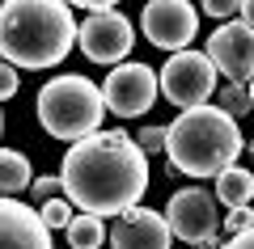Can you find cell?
<instances>
[{"label": "cell", "instance_id": "83f0119b", "mask_svg": "<svg viewBox=\"0 0 254 249\" xmlns=\"http://www.w3.org/2000/svg\"><path fill=\"white\" fill-rule=\"evenodd\" d=\"M246 152H250V156H254V140H250V148H246Z\"/></svg>", "mask_w": 254, "mask_h": 249}, {"label": "cell", "instance_id": "44dd1931", "mask_svg": "<svg viewBox=\"0 0 254 249\" xmlns=\"http://www.w3.org/2000/svg\"><path fill=\"white\" fill-rule=\"evenodd\" d=\"M242 0H203V13L208 17H237Z\"/></svg>", "mask_w": 254, "mask_h": 249}, {"label": "cell", "instance_id": "9c48e42d", "mask_svg": "<svg viewBox=\"0 0 254 249\" xmlns=\"http://www.w3.org/2000/svg\"><path fill=\"white\" fill-rule=\"evenodd\" d=\"M140 30L161 51H187V43L199 34V13L187 0H148L140 13Z\"/></svg>", "mask_w": 254, "mask_h": 249}, {"label": "cell", "instance_id": "2e32d148", "mask_svg": "<svg viewBox=\"0 0 254 249\" xmlns=\"http://www.w3.org/2000/svg\"><path fill=\"white\" fill-rule=\"evenodd\" d=\"M216 101H220L216 110H225L229 118H242V114H250V110H254V106H250V93H246L242 80H225V85L216 89Z\"/></svg>", "mask_w": 254, "mask_h": 249}, {"label": "cell", "instance_id": "484cf974", "mask_svg": "<svg viewBox=\"0 0 254 249\" xmlns=\"http://www.w3.org/2000/svg\"><path fill=\"white\" fill-rule=\"evenodd\" d=\"M195 249H225V245H220L216 237H208V241H199V245H195Z\"/></svg>", "mask_w": 254, "mask_h": 249}, {"label": "cell", "instance_id": "277c9868", "mask_svg": "<svg viewBox=\"0 0 254 249\" xmlns=\"http://www.w3.org/2000/svg\"><path fill=\"white\" fill-rule=\"evenodd\" d=\"M102 93L89 76L81 72H68V76H55L47 80L43 89H38V123H43L47 135L55 140H85L102 127Z\"/></svg>", "mask_w": 254, "mask_h": 249}, {"label": "cell", "instance_id": "8992f818", "mask_svg": "<svg viewBox=\"0 0 254 249\" xmlns=\"http://www.w3.org/2000/svg\"><path fill=\"white\" fill-rule=\"evenodd\" d=\"M102 93V106H110V114H123V118H140L153 110L157 101V72L148 63H115L110 76L98 85Z\"/></svg>", "mask_w": 254, "mask_h": 249}, {"label": "cell", "instance_id": "9a60e30c", "mask_svg": "<svg viewBox=\"0 0 254 249\" xmlns=\"http://www.w3.org/2000/svg\"><path fill=\"white\" fill-rule=\"evenodd\" d=\"M64 237H68V249H98L106 241V224L102 215H72L64 224Z\"/></svg>", "mask_w": 254, "mask_h": 249}, {"label": "cell", "instance_id": "ffe728a7", "mask_svg": "<svg viewBox=\"0 0 254 249\" xmlns=\"http://www.w3.org/2000/svg\"><path fill=\"white\" fill-rule=\"evenodd\" d=\"M30 190H34L38 203H47V199H60V178H30Z\"/></svg>", "mask_w": 254, "mask_h": 249}, {"label": "cell", "instance_id": "3957f363", "mask_svg": "<svg viewBox=\"0 0 254 249\" xmlns=\"http://www.w3.org/2000/svg\"><path fill=\"white\" fill-rule=\"evenodd\" d=\"M242 127L216 106H190L165 127V156L174 173L187 178H216L242 156Z\"/></svg>", "mask_w": 254, "mask_h": 249}, {"label": "cell", "instance_id": "4316f807", "mask_svg": "<svg viewBox=\"0 0 254 249\" xmlns=\"http://www.w3.org/2000/svg\"><path fill=\"white\" fill-rule=\"evenodd\" d=\"M246 93H250V106H254V72H250V85H246Z\"/></svg>", "mask_w": 254, "mask_h": 249}, {"label": "cell", "instance_id": "30bf717a", "mask_svg": "<svg viewBox=\"0 0 254 249\" xmlns=\"http://www.w3.org/2000/svg\"><path fill=\"white\" fill-rule=\"evenodd\" d=\"M212 59V68L225 72L229 80H250L254 72V34L242 26V21H229V26H220L216 34L208 38V51H203Z\"/></svg>", "mask_w": 254, "mask_h": 249}, {"label": "cell", "instance_id": "8fae6325", "mask_svg": "<svg viewBox=\"0 0 254 249\" xmlns=\"http://www.w3.org/2000/svg\"><path fill=\"white\" fill-rule=\"evenodd\" d=\"M170 228H165L161 211L148 207H127L115 224H110V249H170Z\"/></svg>", "mask_w": 254, "mask_h": 249}, {"label": "cell", "instance_id": "d4e9b609", "mask_svg": "<svg viewBox=\"0 0 254 249\" xmlns=\"http://www.w3.org/2000/svg\"><path fill=\"white\" fill-rule=\"evenodd\" d=\"M237 13H242V26L254 34V0H242V9H237Z\"/></svg>", "mask_w": 254, "mask_h": 249}, {"label": "cell", "instance_id": "e0dca14e", "mask_svg": "<svg viewBox=\"0 0 254 249\" xmlns=\"http://www.w3.org/2000/svg\"><path fill=\"white\" fill-rule=\"evenodd\" d=\"M38 220H43L51 232H55V228H64V224L72 220V203H68V199H47L43 211H38Z\"/></svg>", "mask_w": 254, "mask_h": 249}, {"label": "cell", "instance_id": "7402d4cb", "mask_svg": "<svg viewBox=\"0 0 254 249\" xmlns=\"http://www.w3.org/2000/svg\"><path fill=\"white\" fill-rule=\"evenodd\" d=\"M225 224H229V232H246V228H254V211H250V207H242V211H229Z\"/></svg>", "mask_w": 254, "mask_h": 249}, {"label": "cell", "instance_id": "f1b7e54d", "mask_svg": "<svg viewBox=\"0 0 254 249\" xmlns=\"http://www.w3.org/2000/svg\"><path fill=\"white\" fill-rule=\"evenodd\" d=\"M0 131H4V118H0Z\"/></svg>", "mask_w": 254, "mask_h": 249}, {"label": "cell", "instance_id": "4dcf8cb0", "mask_svg": "<svg viewBox=\"0 0 254 249\" xmlns=\"http://www.w3.org/2000/svg\"><path fill=\"white\" fill-rule=\"evenodd\" d=\"M250 203H254V199H250Z\"/></svg>", "mask_w": 254, "mask_h": 249}, {"label": "cell", "instance_id": "ac0fdd59", "mask_svg": "<svg viewBox=\"0 0 254 249\" xmlns=\"http://www.w3.org/2000/svg\"><path fill=\"white\" fill-rule=\"evenodd\" d=\"M136 144H140V152H144V156H153V152H165V127H144Z\"/></svg>", "mask_w": 254, "mask_h": 249}, {"label": "cell", "instance_id": "7a4b0ae2", "mask_svg": "<svg viewBox=\"0 0 254 249\" xmlns=\"http://www.w3.org/2000/svg\"><path fill=\"white\" fill-rule=\"evenodd\" d=\"M76 43V17L64 0H4L0 4V59L13 68H55Z\"/></svg>", "mask_w": 254, "mask_h": 249}, {"label": "cell", "instance_id": "cb8c5ba5", "mask_svg": "<svg viewBox=\"0 0 254 249\" xmlns=\"http://www.w3.org/2000/svg\"><path fill=\"white\" fill-rule=\"evenodd\" d=\"M72 4H81V9H93V13H102V9H115L119 0H72Z\"/></svg>", "mask_w": 254, "mask_h": 249}, {"label": "cell", "instance_id": "ba28073f", "mask_svg": "<svg viewBox=\"0 0 254 249\" xmlns=\"http://www.w3.org/2000/svg\"><path fill=\"white\" fill-rule=\"evenodd\" d=\"M76 43H81L85 59L93 63H123L131 55V43H136V30L123 13L115 9H102V13H89V17L76 26Z\"/></svg>", "mask_w": 254, "mask_h": 249}, {"label": "cell", "instance_id": "5bb4252c", "mask_svg": "<svg viewBox=\"0 0 254 249\" xmlns=\"http://www.w3.org/2000/svg\"><path fill=\"white\" fill-rule=\"evenodd\" d=\"M30 160L13 148H0V199H17L21 190H30Z\"/></svg>", "mask_w": 254, "mask_h": 249}, {"label": "cell", "instance_id": "f546056e", "mask_svg": "<svg viewBox=\"0 0 254 249\" xmlns=\"http://www.w3.org/2000/svg\"><path fill=\"white\" fill-rule=\"evenodd\" d=\"M0 63H4V59H0Z\"/></svg>", "mask_w": 254, "mask_h": 249}, {"label": "cell", "instance_id": "7c38bea8", "mask_svg": "<svg viewBox=\"0 0 254 249\" xmlns=\"http://www.w3.org/2000/svg\"><path fill=\"white\" fill-rule=\"evenodd\" d=\"M0 249H51V228L34 207L17 199H0Z\"/></svg>", "mask_w": 254, "mask_h": 249}, {"label": "cell", "instance_id": "5b68a950", "mask_svg": "<svg viewBox=\"0 0 254 249\" xmlns=\"http://www.w3.org/2000/svg\"><path fill=\"white\" fill-rule=\"evenodd\" d=\"M212 89H216V68L203 51H174L165 68L157 72V93L174 101V106H208Z\"/></svg>", "mask_w": 254, "mask_h": 249}, {"label": "cell", "instance_id": "52a82bcc", "mask_svg": "<svg viewBox=\"0 0 254 249\" xmlns=\"http://www.w3.org/2000/svg\"><path fill=\"white\" fill-rule=\"evenodd\" d=\"M161 215H165L170 237L190 241V245H199V241H208V237L220 232V203L208 195V190H199V186L174 190Z\"/></svg>", "mask_w": 254, "mask_h": 249}, {"label": "cell", "instance_id": "4fadbf2b", "mask_svg": "<svg viewBox=\"0 0 254 249\" xmlns=\"http://www.w3.org/2000/svg\"><path fill=\"white\" fill-rule=\"evenodd\" d=\"M254 199V173L242 169V165H229V169L216 173V203L229 207V211H242V207H250Z\"/></svg>", "mask_w": 254, "mask_h": 249}, {"label": "cell", "instance_id": "d6986e66", "mask_svg": "<svg viewBox=\"0 0 254 249\" xmlns=\"http://www.w3.org/2000/svg\"><path fill=\"white\" fill-rule=\"evenodd\" d=\"M17 89H21V80H17V68H13V63H0V101L17 98Z\"/></svg>", "mask_w": 254, "mask_h": 249}, {"label": "cell", "instance_id": "603a6c76", "mask_svg": "<svg viewBox=\"0 0 254 249\" xmlns=\"http://www.w3.org/2000/svg\"><path fill=\"white\" fill-rule=\"evenodd\" d=\"M225 249H254V228H246V232H233V241H229Z\"/></svg>", "mask_w": 254, "mask_h": 249}, {"label": "cell", "instance_id": "6da1fadb", "mask_svg": "<svg viewBox=\"0 0 254 249\" xmlns=\"http://www.w3.org/2000/svg\"><path fill=\"white\" fill-rule=\"evenodd\" d=\"M60 190L85 215H123L148 190V156L127 131H93L64 152Z\"/></svg>", "mask_w": 254, "mask_h": 249}]
</instances>
